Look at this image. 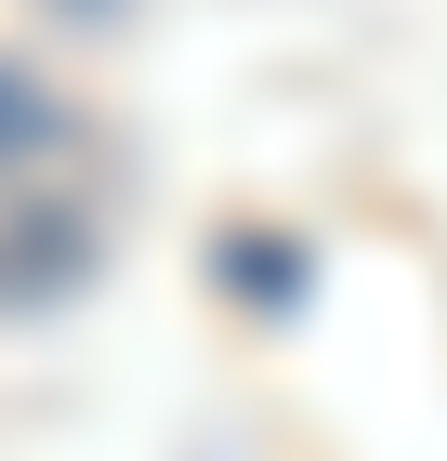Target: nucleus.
I'll use <instances>...</instances> for the list:
<instances>
[{
    "instance_id": "1",
    "label": "nucleus",
    "mask_w": 447,
    "mask_h": 461,
    "mask_svg": "<svg viewBox=\"0 0 447 461\" xmlns=\"http://www.w3.org/2000/svg\"><path fill=\"white\" fill-rule=\"evenodd\" d=\"M53 132H67V119H53V93L0 67V172H13V158H40V145H53Z\"/></svg>"
}]
</instances>
